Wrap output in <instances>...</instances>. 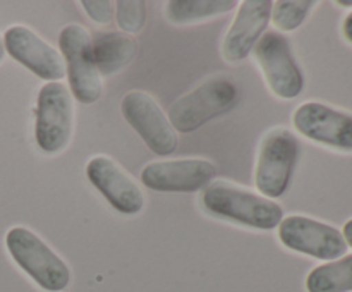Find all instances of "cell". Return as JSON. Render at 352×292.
<instances>
[{"mask_svg":"<svg viewBox=\"0 0 352 292\" xmlns=\"http://www.w3.org/2000/svg\"><path fill=\"white\" fill-rule=\"evenodd\" d=\"M201 205L210 215L250 229H277L284 218V210L278 203L227 182H212L203 189Z\"/></svg>","mask_w":352,"mask_h":292,"instance_id":"6da1fadb","label":"cell"},{"mask_svg":"<svg viewBox=\"0 0 352 292\" xmlns=\"http://www.w3.org/2000/svg\"><path fill=\"white\" fill-rule=\"evenodd\" d=\"M6 247L14 263L47 292H62L71 284L65 261L26 227H12L6 234Z\"/></svg>","mask_w":352,"mask_h":292,"instance_id":"7a4b0ae2","label":"cell"},{"mask_svg":"<svg viewBox=\"0 0 352 292\" xmlns=\"http://www.w3.org/2000/svg\"><path fill=\"white\" fill-rule=\"evenodd\" d=\"M237 86L230 79L212 78L170 105L167 119L175 133H195L210 120L229 112L237 102Z\"/></svg>","mask_w":352,"mask_h":292,"instance_id":"3957f363","label":"cell"},{"mask_svg":"<svg viewBox=\"0 0 352 292\" xmlns=\"http://www.w3.org/2000/svg\"><path fill=\"white\" fill-rule=\"evenodd\" d=\"M299 158V143L289 129H272L265 134L258 153L254 186L260 196L277 199L285 194Z\"/></svg>","mask_w":352,"mask_h":292,"instance_id":"277c9868","label":"cell"},{"mask_svg":"<svg viewBox=\"0 0 352 292\" xmlns=\"http://www.w3.org/2000/svg\"><path fill=\"white\" fill-rule=\"evenodd\" d=\"M58 48L64 58L69 91L82 105H91L102 96V76L96 71L91 36L81 24H69L58 34Z\"/></svg>","mask_w":352,"mask_h":292,"instance_id":"5b68a950","label":"cell"},{"mask_svg":"<svg viewBox=\"0 0 352 292\" xmlns=\"http://www.w3.org/2000/svg\"><path fill=\"white\" fill-rule=\"evenodd\" d=\"M72 95L62 82H45L38 91L34 139L48 155L65 150L72 136Z\"/></svg>","mask_w":352,"mask_h":292,"instance_id":"8992f818","label":"cell"},{"mask_svg":"<svg viewBox=\"0 0 352 292\" xmlns=\"http://www.w3.org/2000/svg\"><path fill=\"white\" fill-rule=\"evenodd\" d=\"M268 88L282 100H294L305 89V74L292 55L287 38L278 31H268L254 47Z\"/></svg>","mask_w":352,"mask_h":292,"instance_id":"52a82bcc","label":"cell"},{"mask_svg":"<svg viewBox=\"0 0 352 292\" xmlns=\"http://www.w3.org/2000/svg\"><path fill=\"white\" fill-rule=\"evenodd\" d=\"M278 239L287 249L322 261L346 256L347 244L342 232L329 223L302 215H289L278 223Z\"/></svg>","mask_w":352,"mask_h":292,"instance_id":"ba28073f","label":"cell"},{"mask_svg":"<svg viewBox=\"0 0 352 292\" xmlns=\"http://www.w3.org/2000/svg\"><path fill=\"white\" fill-rule=\"evenodd\" d=\"M120 112L131 127L140 134L151 153L167 157L179 144L177 133L162 112L160 105L144 91H129L120 102Z\"/></svg>","mask_w":352,"mask_h":292,"instance_id":"9c48e42d","label":"cell"},{"mask_svg":"<svg viewBox=\"0 0 352 292\" xmlns=\"http://www.w3.org/2000/svg\"><path fill=\"white\" fill-rule=\"evenodd\" d=\"M217 175V167L203 158L151 161L141 170L144 188L158 192H196L206 189Z\"/></svg>","mask_w":352,"mask_h":292,"instance_id":"30bf717a","label":"cell"},{"mask_svg":"<svg viewBox=\"0 0 352 292\" xmlns=\"http://www.w3.org/2000/svg\"><path fill=\"white\" fill-rule=\"evenodd\" d=\"M294 129L301 136L333 150L352 153V115L318 102H306L294 110Z\"/></svg>","mask_w":352,"mask_h":292,"instance_id":"8fae6325","label":"cell"},{"mask_svg":"<svg viewBox=\"0 0 352 292\" xmlns=\"http://www.w3.org/2000/svg\"><path fill=\"white\" fill-rule=\"evenodd\" d=\"M2 40L6 54L36 78L47 82H58L65 76V64L60 52L41 40L30 27L19 24L7 27Z\"/></svg>","mask_w":352,"mask_h":292,"instance_id":"7c38bea8","label":"cell"},{"mask_svg":"<svg viewBox=\"0 0 352 292\" xmlns=\"http://www.w3.org/2000/svg\"><path fill=\"white\" fill-rule=\"evenodd\" d=\"M86 177L116 212L138 215L143 210V191L112 158L103 155L93 157L86 164Z\"/></svg>","mask_w":352,"mask_h":292,"instance_id":"4fadbf2b","label":"cell"},{"mask_svg":"<svg viewBox=\"0 0 352 292\" xmlns=\"http://www.w3.org/2000/svg\"><path fill=\"white\" fill-rule=\"evenodd\" d=\"M272 0H244L222 41V57L230 64L250 57L270 24Z\"/></svg>","mask_w":352,"mask_h":292,"instance_id":"5bb4252c","label":"cell"},{"mask_svg":"<svg viewBox=\"0 0 352 292\" xmlns=\"http://www.w3.org/2000/svg\"><path fill=\"white\" fill-rule=\"evenodd\" d=\"M138 41L117 31L96 34L91 40L93 60L100 76H112L126 69L136 58Z\"/></svg>","mask_w":352,"mask_h":292,"instance_id":"9a60e30c","label":"cell"},{"mask_svg":"<svg viewBox=\"0 0 352 292\" xmlns=\"http://www.w3.org/2000/svg\"><path fill=\"white\" fill-rule=\"evenodd\" d=\"M308 292H352V254L313 268L306 277Z\"/></svg>","mask_w":352,"mask_h":292,"instance_id":"2e32d148","label":"cell"},{"mask_svg":"<svg viewBox=\"0 0 352 292\" xmlns=\"http://www.w3.org/2000/svg\"><path fill=\"white\" fill-rule=\"evenodd\" d=\"M237 0H170L165 5V17L174 24H191L234 10Z\"/></svg>","mask_w":352,"mask_h":292,"instance_id":"e0dca14e","label":"cell"},{"mask_svg":"<svg viewBox=\"0 0 352 292\" xmlns=\"http://www.w3.org/2000/svg\"><path fill=\"white\" fill-rule=\"evenodd\" d=\"M316 2L313 0H277L272 7L270 21L282 33H289L301 26Z\"/></svg>","mask_w":352,"mask_h":292,"instance_id":"ac0fdd59","label":"cell"},{"mask_svg":"<svg viewBox=\"0 0 352 292\" xmlns=\"http://www.w3.org/2000/svg\"><path fill=\"white\" fill-rule=\"evenodd\" d=\"M148 9L143 0H119L116 2V21L124 34H138L146 24Z\"/></svg>","mask_w":352,"mask_h":292,"instance_id":"d6986e66","label":"cell"},{"mask_svg":"<svg viewBox=\"0 0 352 292\" xmlns=\"http://www.w3.org/2000/svg\"><path fill=\"white\" fill-rule=\"evenodd\" d=\"M81 7L86 16L98 24H109L116 16V3L110 0H82Z\"/></svg>","mask_w":352,"mask_h":292,"instance_id":"ffe728a7","label":"cell"},{"mask_svg":"<svg viewBox=\"0 0 352 292\" xmlns=\"http://www.w3.org/2000/svg\"><path fill=\"white\" fill-rule=\"evenodd\" d=\"M342 33H344V38H346L349 43H352V12L346 17V19H344Z\"/></svg>","mask_w":352,"mask_h":292,"instance_id":"44dd1931","label":"cell"},{"mask_svg":"<svg viewBox=\"0 0 352 292\" xmlns=\"http://www.w3.org/2000/svg\"><path fill=\"white\" fill-rule=\"evenodd\" d=\"M342 236L344 240H346L347 247H352V218L347 220L342 227Z\"/></svg>","mask_w":352,"mask_h":292,"instance_id":"7402d4cb","label":"cell"},{"mask_svg":"<svg viewBox=\"0 0 352 292\" xmlns=\"http://www.w3.org/2000/svg\"><path fill=\"white\" fill-rule=\"evenodd\" d=\"M336 3L339 7H352V0H337Z\"/></svg>","mask_w":352,"mask_h":292,"instance_id":"603a6c76","label":"cell"},{"mask_svg":"<svg viewBox=\"0 0 352 292\" xmlns=\"http://www.w3.org/2000/svg\"><path fill=\"white\" fill-rule=\"evenodd\" d=\"M3 57H6V48H3V40H2V36H0V62L3 60Z\"/></svg>","mask_w":352,"mask_h":292,"instance_id":"cb8c5ba5","label":"cell"}]
</instances>
